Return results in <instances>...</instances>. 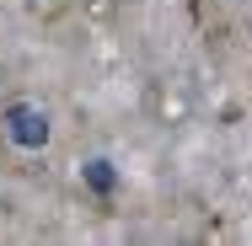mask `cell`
Returning a JSON list of instances; mask_svg holds the SVG:
<instances>
[{
  "mask_svg": "<svg viewBox=\"0 0 252 246\" xmlns=\"http://www.w3.org/2000/svg\"><path fill=\"white\" fill-rule=\"evenodd\" d=\"M5 134H11V145H22V150H43L49 145V118L38 107H11L5 112Z\"/></svg>",
  "mask_w": 252,
  "mask_h": 246,
  "instance_id": "1",
  "label": "cell"
},
{
  "mask_svg": "<svg viewBox=\"0 0 252 246\" xmlns=\"http://www.w3.org/2000/svg\"><path fill=\"white\" fill-rule=\"evenodd\" d=\"M113 182H118V171L107 161H86V188L92 193H113Z\"/></svg>",
  "mask_w": 252,
  "mask_h": 246,
  "instance_id": "2",
  "label": "cell"
}]
</instances>
